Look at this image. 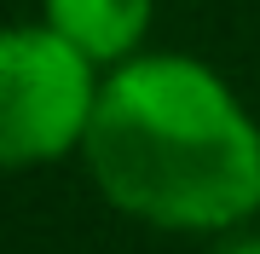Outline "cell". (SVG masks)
<instances>
[{
  "instance_id": "obj_2",
  "label": "cell",
  "mask_w": 260,
  "mask_h": 254,
  "mask_svg": "<svg viewBox=\"0 0 260 254\" xmlns=\"http://www.w3.org/2000/svg\"><path fill=\"white\" fill-rule=\"evenodd\" d=\"M93 87L87 52L58 29H18L0 47V151L6 162L58 156L87 139Z\"/></svg>"
},
{
  "instance_id": "obj_1",
  "label": "cell",
  "mask_w": 260,
  "mask_h": 254,
  "mask_svg": "<svg viewBox=\"0 0 260 254\" xmlns=\"http://www.w3.org/2000/svg\"><path fill=\"white\" fill-rule=\"evenodd\" d=\"M87 162L116 208L156 226H232L260 208V139L203 64L145 58L104 87Z\"/></svg>"
},
{
  "instance_id": "obj_4",
  "label": "cell",
  "mask_w": 260,
  "mask_h": 254,
  "mask_svg": "<svg viewBox=\"0 0 260 254\" xmlns=\"http://www.w3.org/2000/svg\"><path fill=\"white\" fill-rule=\"evenodd\" d=\"M232 254H260V243H243V248H232Z\"/></svg>"
},
{
  "instance_id": "obj_3",
  "label": "cell",
  "mask_w": 260,
  "mask_h": 254,
  "mask_svg": "<svg viewBox=\"0 0 260 254\" xmlns=\"http://www.w3.org/2000/svg\"><path fill=\"white\" fill-rule=\"evenodd\" d=\"M150 0H52L58 35H70L87 58H116L139 41Z\"/></svg>"
}]
</instances>
